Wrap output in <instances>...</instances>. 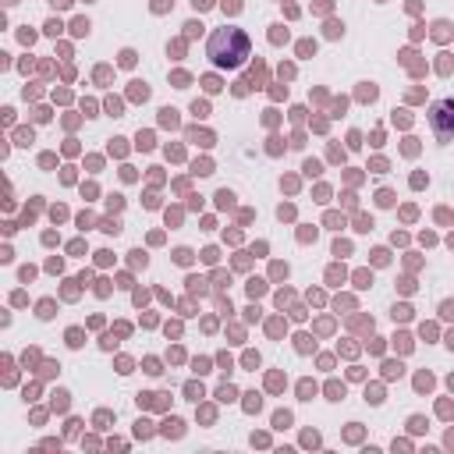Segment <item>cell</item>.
Returning a JSON list of instances; mask_svg holds the SVG:
<instances>
[{
  "label": "cell",
  "instance_id": "6da1fadb",
  "mask_svg": "<svg viewBox=\"0 0 454 454\" xmlns=\"http://www.w3.org/2000/svg\"><path fill=\"white\" fill-rule=\"evenodd\" d=\"M206 53L216 67H241L245 57H248V35L241 28H216L209 35Z\"/></svg>",
  "mask_w": 454,
  "mask_h": 454
},
{
  "label": "cell",
  "instance_id": "7a4b0ae2",
  "mask_svg": "<svg viewBox=\"0 0 454 454\" xmlns=\"http://www.w3.org/2000/svg\"><path fill=\"white\" fill-rule=\"evenodd\" d=\"M429 124H433L436 138L447 142V138L454 135V99H440V103H433V110H429Z\"/></svg>",
  "mask_w": 454,
  "mask_h": 454
}]
</instances>
